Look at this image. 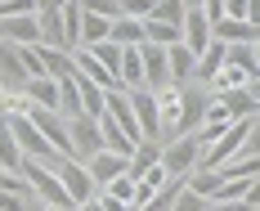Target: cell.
<instances>
[{
  "label": "cell",
  "instance_id": "cell-1",
  "mask_svg": "<svg viewBox=\"0 0 260 211\" xmlns=\"http://www.w3.org/2000/svg\"><path fill=\"white\" fill-rule=\"evenodd\" d=\"M23 175H27V185H31V193H36V202H45L54 211H77V202L68 198V189L58 180V171H50L45 162L23 158Z\"/></svg>",
  "mask_w": 260,
  "mask_h": 211
},
{
  "label": "cell",
  "instance_id": "cell-2",
  "mask_svg": "<svg viewBox=\"0 0 260 211\" xmlns=\"http://www.w3.org/2000/svg\"><path fill=\"white\" fill-rule=\"evenodd\" d=\"M202 153H207V144H202L198 135L166 139V144H161V171H166L171 180H188V175L202 166Z\"/></svg>",
  "mask_w": 260,
  "mask_h": 211
},
{
  "label": "cell",
  "instance_id": "cell-3",
  "mask_svg": "<svg viewBox=\"0 0 260 211\" xmlns=\"http://www.w3.org/2000/svg\"><path fill=\"white\" fill-rule=\"evenodd\" d=\"M58 180H63V189H68V198L77 202V207H85V202H94L99 198V180L90 175V166L77 158H58Z\"/></svg>",
  "mask_w": 260,
  "mask_h": 211
},
{
  "label": "cell",
  "instance_id": "cell-4",
  "mask_svg": "<svg viewBox=\"0 0 260 211\" xmlns=\"http://www.w3.org/2000/svg\"><path fill=\"white\" fill-rule=\"evenodd\" d=\"M5 126L14 131L18 148H23V158H36V162H50V158H54L50 139H45V135L36 131V122H31L27 112H9V117H5Z\"/></svg>",
  "mask_w": 260,
  "mask_h": 211
},
{
  "label": "cell",
  "instance_id": "cell-5",
  "mask_svg": "<svg viewBox=\"0 0 260 211\" xmlns=\"http://www.w3.org/2000/svg\"><path fill=\"white\" fill-rule=\"evenodd\" d=\"M68 139H72V158H77V162H90L99 148H104V131H99V122L85 117V112L68 117Z\"/></svg>",
  "mask_w": 260,
  "mask_h": 211
},
{
  "label": "cell",
  "instance_id": "cell-6",
  "mask_svg": "<svg viewBox=\"0 0 260 211\" xmlns=\"http://www.w3.org/2000/svg\"><path fill=\"white\" fill-rule=\"evenodd\" d=\"M211 108V90L207 85H184V104H180V122H175V139L180 135H198V126L207 122Z\"/></svg>",
  "mask_w": 260,
  "mask_h": 211
},
{
  "label": "cell",
  "instance_id": "cell-7",
  "mask_svg": "<svg viewBox=\"0 0 260 211\" xmlns=\"http://www.w3.org/2000/svg\"><path fill=\"white\" fill-rule=\"evenodd\" d=\"M27 117L36 122V131L50 139V148L58 158H72V139H68V117H63V112H54V108H31Z\"/></svg>",
  "mask_w": 260,
  "mask_h": 211
},
{
  "label": "cell",
  "instance_id": "cell-8",
  "mask_svg": "<svg viewBox=\"0 0 260 211\" xmlns=\"http://www.w3.org/2000/svg\"><path fill=\"white\" fill-rule=\"evenodd\" d=\"M27 63H23V45H14V41H0V85L9 90V95H23L27 90Z\"/></svg>",
  "mask_w": 260,
  "mask_h": 211
},
{
  "label": "cell",
  "instance_id": "cell-9",
  "mask_svg": "<svg viewBox=\"0 0 260 211\" xmlns=\"http://www.w3.org/2000/svg\"><path fill=\"white\" fill-rule=\"evenodd\" d=\"M130 108H135V122H139L144 139L161 144V108H157V95L153 90H130Z\"/></svg>",
  "mask_w": 260,
  "mask_h": 211
},
{
  "label": "cell",
  "instance_id": "cell-10",
  "mask_svg": "<svg viewBox=\"0 0 260 211\" xmlns=\"http://www.w3.org/2000/svg\"><path fill=\"white\" fill-rule=\"evenodd\" d=\"M139 54H144V90H153V95H161L166 85H175L171 81V63H166V50L161 45H139Z\"/></svg>",
  "mask_w": 260,
  "mask_h": 211
},
{
  "label": "cell",
  "instance_id": "cell-11",
  "mask_svg": "<svg viewBox=\"0 0 260 211\" xmlns=\"http://www.w3.org/2000/svg\"><path fill=\"white\" fill-rule=\"evenodd\" d=\"M211 36L220 45H256L260 27H251L247 18H220V23H211Z\"/></svg>",
  "mask_w": 260,
  "mask_h": 211
},
{
  "label": "cell",
  "instance_id": "cell-12",
  "mask_svg": "<svg viewBox=\"0 0 260 211\" xmlns=\"http://www.w3.org/2000/svg\"><path fill=\"white\" fill-rule=\"evenodd\" d=\"M108 117H112V122H117L135 144H144V131H139L135 108H130V90H108Z\"/></svg>",
  "mask_w": 260,
  "mask_h": 211
},
{
  "label": "cell",
  "instance_id": "cell-13",
  "mask_svg": "<svg viewBox=\"0 0 260 211\" xmlns=\"http://www.w3.org/2000/svg\"><path fill=\"white\" fill-rule=\"evenodd\" d=\"M0 41H14V45H41V23H36V14L0 18Z\"/></svg>",
  "mask_w": 260,
  "mask_h": 211
},
{
  "label": "cell",
  "instance_id": "cell-14",
  "mask_svg": "<svg viewBox=\"0 0 260 211\" xmlns=\"http://www.w3.org/2000/svg\"><path fill=\"white\" fill-rule=\"evenodd\" d=\"M85 166H90V175H94V180H99V189H104L108 180H117V175H126V171H130V158H121V153H108V148H99V153H94V158L85 162Z\"/></svg>",
  "mask_w": 260,
  "mask_h": 211
},
{
  "label": "cell",
  "instance_id": "cell-15",
  "mask_svg": "<svg viewBox=\"0 0 260 211\" xmlns=\"http://www.w3.org/2000/svg\"><path fill=\"white\" fill-rule=\"evenodd\" d=\"M211 41H215V36H211V18L202 9H188V14H184V45L193 54H202Z\"/></svg>",
  "mask_w": 260,
  "mask_h": 211
},
{
  "label": "cell",
  "instance_id": "cell-16",
  "mask_svg": "<svg viewBox=\"0 0 260 211\" xmlns=\"http://www.w3.org/2000/svg\"><path fill=\"white\" fill-rule=\"evenodd\" d=\"M72 58H77V72H81V77H90L94 85H99V90H121V81L112 77V72H108V68H104V63H99V58H94L90 50H85V45H81Z\"/></svg>",
  "mask_w": 260,
  "mask_h": 211
},
{
  "label": "cell",
  "instance_id": "cell-17",
  "mask_svg": "<svg viewBox=\"0 0 260 211\" xmlns=\"http://www.w3.org/2000/svg\"><path fill=\"white\" fill-rule=\"evenodd\" d=\"M166 63H171V81H175V85H188V77H193V72H198V54L188 50V45H171V50H166Z\"/></svg>",
  "mask_w": 260,
  "mask_h": 211
},
{
  "label": "cell",
  "instance_id": "cell-18",
  "mask_svg": "<svg viewBox=\"0 0 260 211\" xmlns=\"http://www.w3.org/2000/svg\"><path fill=\"white\" fill-rule=\"evenodd\" d=\"M157 162H161V144H157V139H144V144L130 153V171H126V175H130V180H144Z\"/></svg>",
  "mask_w": 260,
  "mask_h": 211
},
{
  "label": "cell",
  "instance_id": "cell-19",
  "mask_svg": "<svg viewBox=\"0 0 260 211\" xmlns=\"http://www.w3.org/2000/svg\"><path fill=\"white\" fill-rule=\"evenodd\" d=\"M77 85H81V112L99 122V117L108 112V90H99L94 81H90V77H81V72H77Z\"/></svg>",
  "mask_w": 260,
  "mask_h": 211
},
{
  "label": "cell",
  "instance_id": "cell-20",
  "mask_svg": "<svg viewBox=\"0 0 260 211\" xmlns=\"http://www.w3.org/2000/svg\"><path fill=\"white\" fill-rule=\"evenodd\" d=\"M220 72H224V45H220V41H211L207 50L198 54V72H193V77L202 81V85H211Z\"/></svg>",
  "mask_w": 260,
  "mask_h": 211
},
{
  "label": "cell",
  "instance_id": "cell-21",
  "mask_svg": "<svg viewBox=\"0 0 260 211\" xmlns=\"http://www.w3.org/2000/svg\"><path fill=\"white\" fill-rule=\"evenodd\" d=\"M99 131H104V148H108V153H121V158H130V153L139 148V144H135V139H130V135L121 131L112 117H108V112L99 117Z\"/></svg>",
  "mask_w": 260,
  "mask_h": 211
},
{
  "label": "cell",
  "instance_id": "cell-22",
  "mask_svg": "<svg viewBox=\"0 0 260 211\" xmlns=\"http://www.w3.org/2000/svg\"><path fill=\"white\" fill-rule=\"evenodd\" d=\"M23 95L31 99V108H54L58 112V81L54 77H31Z\"/></svg>",
  "mask_w": 260,
  "mask_h": 211
},
{
  "label": "cell",
  "instance_id": "cell-23",
  "mask_svg": "<svg viewBox=\"0 0 260 211\" xmlns=\"http://www.w3.org/2000/svg\"><path fill=\"white\" fill-rule=\"evenodd\" d=\"M144 41L171 50V45H180V41H184V27H171V23H161V18H144Z\"/></svg>",
  "mask_w": 260,
  "mask_h": 211
},
{
  "label": "cell",
  "instance_id": "cell-24",
  "mask_svg": "<svg viewBox=\"0 0 260 211\" xmlns=\"http://www.w3.org/2000/svg\"><path fill=\"white\" fill-rule=\"evenodd\" d=\"M180 104H184V85H166V90L157 95V108H161V135L175 131V122H180Z\"/></svg>",
  "mask_w": 260,
  "mask_h": 211
},
{
  "label": "cell",
  "instance_id": "cell-25",
  "mask_svg": "<svg viewBox=\"0 0 260 211\" xmlns=\"http://www.w3.org/2000/svg\"><path fill=\"white\" fill-rule=\"evenodd\" d=\"M112 36V18H99V14H85L81 9V45L90 50V45H99Z\"/></svg>",
  "mask_w": 260,
  "mask_h": 211
},
{
  "label": "cell",
  "instance_id": "cell-26",
  "mask_svg": "<svg viewBox=\"0 0 260 211\" xmlns=\"http://www.w3.org/2000/svg\"><path fill=\"white\" fill-rule=\"evenodd\" d=\"M0 171H18L23 175V148H18V139H14V131L0 122Z\"/></svg>",
  "mask_w": 260,
  "mask_h": 211
},
{
  "label": "cell",
  "instance_id": "cell-27",
  "mask_svg": "<svg viewBox=\"0 0 260 211\" xmlns=\"http://www.w3.org/2000/svg\"><path fill=\"white\" fill-rule=\"evenodd\" d=\"M220 185H224V180H220V171H193V175L184 180V189H188V193H198V198H207V202L220 193Z\"/></svg>",
  "mask_w": 260,
  "mask_h": 211
},
{
  "label": "cell",
  "instance_id": "cell-28",
  "mask_svg": "<svg viewBox=\"0 0 260 211\" xmlns=\"http://www.w3.org/2000/svg\"><path fill=\"white\" fill-rule=\"evenodd\" d=\"M108 41H117V45H144V23L139 18H117Z\"/></svg>",
  "mask_w": 260,
  "mask_h": 211
},
{
  "label": "cell",
  "instance_id": "cell-29",
  "mask_svg": "<svg viewBox=\"0 0 260 211\" xmlns=\"http://www.w3.org/2000/svg\"><path fill=\"white\" fill-rule=\"evenodd\" d=\"M58 112H63V117H77L81 112V85H77V77L58 81Z\"/></svg>",
  "mask_w": 260,
  "mask_h": 211
},
{
  "label": "cell",
  "instance_id": "cell-30",
  "mask_svg": "<svg viewBox=\"0 0 260 211\" xmlns=\"http://www.w3.org/2000/svg\"><path fill=\"white\" fill-rule=\"evenodd\" d=\"M121 50H126V45H117V41H99V45H90V54H94V58L104 63L112 77L121 72ZM117 81H121V77H117Z\"/></svg>",
  "mask_w": 260,
  "mask_h": 211
},
{
  "label": "cell",
  "instance_id": "cell-31",
  "mask_svg": "<svg viewBox=\"0 0 260 211\" xmlns=\"http://www.w3.org/2000/svg\"><path fill=\"white\" fill-rule=\"evenodd\" d=\"M242 85H251V77H247L242 68H229V63H224V72L211 81L207 90H211V95H224V90H242Z\"/></svg>",
  "mask_w": 260,
  "mask_h": 211
},
{
  "label": "cell",
  "instance_id": "cell-32",
  "mask_svg": "<svg viewBox=\"0 0 260 211\" xmlns=\"http://www.w3.org/2000/svg\"><path fill=\"white\" fill-rule=\"evenodd\" d=\"M180 193H184V180H166V189H157V193H153V202H144L139 211H171Z\"/></svg>",
  "mask_w": 260,
  "mask_h": 211
},
{
  "label": "cell",
  "instance_id": "cell-33",
  "mask_svg": "<svg viewBox=\"0 0 260 211\" xmlns=\"http://www.w3.org/2000/svg\"><path fill=\"white\" fill-rule=\"evenodd\" d=\"M184 14H188V5H180V0H157L153 5V18H161L171 27H184Z\"/></svg>",
  "mask_w": 260,
  "mask_h": 211
},
{
  "label": "cell",
  "instance_id": "cell-34",
  "mask_svg": "<svg viewBox=\"0 0 260 211\" xmlns=\"http://www.w3.org/2000/svg\"><path fill=\"white\" fill-rule=\"evenodd\" d=\"M135 185H139V180H130V175H117V180H108V185H104V193H112L117 202H126V207H130V202H135ZM130 211H135V207H130Z\"/></svg>",
  "mask_w": 260,
  "mask_h": 211
},
{
  "label": "cell",
  "instance_id": "cell-35",
  "mask_svg": "<svg viewBox=\"0 0 260 211\" xmlns=\"http://www.w3.org/2000/svg\"><path fill=\"white\" fill-rule=\"evenodd\" d=\"M77 5L85 14H99V18H112V23L121 18V0H77Z\"/></svg>",
  "mask_w": 260,
  "mask_h": 211
},
{
  "label": "cell",
  "instance_id": "cell-36",
  "mask_svg": "<svg viewBox=\"0 0 260 211\" xmlns=\"http://www.w3.org/2000/svg\"><path fill=\"white\" fill-rule=\"evenodd\" d=\"M153 5L157 0H121V18H153Z\"/></svg>",
  "mask_w": 260,
  "mask_h": 211
},
{
  "label": "cell",
  "instance_id": "cell-37",
  "mask_svg": "<svg viewBox=\"0 0 260 211\" xmlns=\"http://www.w3.org/2000/svg\"><path fill=\"white\" fill-rule=\"evenodd\" d=\"M31 193H0V211H27Z\"/></svg>",
  "mask_w": 260,
  "mask_h": 211
},
{
  "label": "cell",
  "instance_id": "cell-38",
  "mask_svg": "<svg viewBox=\"0 0 260 211\" xmlns=\"http://www.w3.org/2000/svg\"><path fill=\"white\" fill-rule=\"evenodd\" d=\"M171 211H207V198H198V193H188V189H184Z\"/></svg>",
  "mask_w": 260,
  "mask_h": 211
},
{
  "label": "cell",
  "instance_id": "cell-39",
  "mask_svg": "<svg viewBox=\"0 0 260 211\" xmlns=\"http://www.w3.org/2000/svg\"><path fill=\"white\" fill-rule=\"evenodd\" d=\"M242 207L260 211V175H256V180H247V189H242Z\"/></svg>",
  "mask_w": 260,
  "mask_h": 211
},
{
  "label": "cell",
  "instance_id": "cell-40",
  "mask_svg": "<svg viewBox=\"0 0 260 211\" xmlns=\"http://www.w3.org/2000/svg\"><path fill=\"white\" fill-rule=\"evenodd\" d=\"M242 158H260V117L251 122V135H247V144H242Z\"/></svg>",
  "mask_w": 260,
  "mask_h": 211
},
{
  "label": "cell",
  "instance_id": "cell-41",
  "mask_svg": "<svg viewBox=\"0 0 260 211\" xmlns=\"http://www.w3.org/2000/svg\"><path fill=\"white\" fill-rule=\"evenodd\" d=\"M224 18H247V0H224Z\"/></svg>",
  "mask_w": 260,
  "mask_h": 211
},
{
  "label": "cell",
  "instance_id": "cell-42",
  "mask_svg": "<svg viewBox=\"0 0 260 211\" xmlns=\"http://www.w3.org/2000/svg\"><path fill=\"white\" fill-rule=\"evenodd\" d=\"M63 5H72V0H41V9H36V14H58Z\"/></svg>",
  "mask_w": 260,
  "mask_h": 211
},
{
  "label": "cell",
  "instance_id": "cell-43",
  "mask_svg": "<svg viewBox=\"0 0 260 211\" xmlns=\"http://www.w3.org/2000/svg\"><path fill=\"white\" fill-rule=\"evenodd\" d=\"M247 23L260 27V0H247Z\"/></svg>",
  "mask_w": 260,
  "mask_h": 211
},
{
  "label": "cell",
  "instance_id": "cell-44",
  "mask_svg": "<svg viewBox=\"0 0 260 211\" xmlns=\"http://www.w3.org/2000/svg\"><path fill=\"white\" fill-rule=\"evenodd\" d=\"M9 99H14V95H9V90L0 85V112H9Z\"/></svg>",
  "mask_w": 260,
  "mask_h": 211
},
{
  "label": "cell",
  "instance_id": "cell-45",
  "mask_svg": "<svg viewBox=\"0 0 260 211\" xmlns=\"http://www.w3.org/2000/svg\"><path fill=\"white\" fill-rule=\"evenodd\" d=\"M77 211H104V207H99V198H94V202H85V207H77Z\"/></svg>",
  "mask_w": 260,
  "mask_h": 211
},
{
  "label": "cell",
  "instance_id": "cell-46",
  "mask_svg": "<svg viewBox=\"0 0 260 211\" xmlns=\"http://www.w3.org/2000/svg\"><path fill=\"white\" fill-rule=\"evenodd\" d=\"M27 211H54V207H45V202H31V207H27Z\"/></svg>",
  "mask_w": 260,
  "mask_h": 211
},
{
  "label": "cell",
  "instance_id": "cell-47",
  "mask_svg": "<svg viewBox=\"0 0 260 211\" xmlns=\"http://www.w3.org/2000/svg\"><path fill=\"white\" fill-rule=\"evenodd\" d=\"M180 5H188V9H202V0H180Z\"/></svg>",
  "mask_w": 260,
  "mask_h": 211
},
{
  "label": "cell",
  "instance_id": "cell-48",
  "mask_svg": "<svg viewBox=\"0 0 260 211\" xmlns=\"http://www.w3.org/2000/svg\"><path fill=\"white\" fill-rule=\"evenodd\" d=\"M251 50H256V63H260V41H256V45H251Z\"/></svg>",
  "mask_w": 260,
  "mask_h": 211
}]
</instances>
